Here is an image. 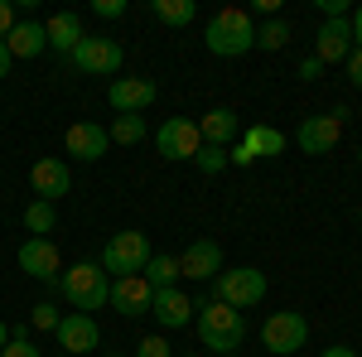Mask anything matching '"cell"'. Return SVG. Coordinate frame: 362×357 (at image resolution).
Instances as JSON below:
<instances>
[{"instance_id":"cell-39","label":"cell","mask_w":362,"mask_h":357,"mask_svg":"<svg viewBox=\"0 0 362 357\" xmlns=\"http://www.w3.org/2000/svg\"><path fill=\"white\" fill-rule=\"evenodd\" d=\"M319 357H358V348H348V343H338V348H324Z\"/></svg>"},{"instance_id":"cell-16","label":"cell","mask_w":362,"mask_h":357,"mask_svg":"<svg viewBox=\"0 0 362 357\" xmlns=\"http://www.w3.org/2000/svg\"><path fill=\"white\" fill-rule=\"evenodd\" d=\"M194 309H198V300H189L179 285H174V290H155V300H150V314H155L160 329H184V324H194Z\"/></svg>"},{"instance_id":"cell-32","label":"cell","mask_w":362,"mask_h":357,"mask_svg":"<svg viewBox=\"0 0 362 357\" xmlns=\"http://www.w3.org/2000/svg\"><path fill=\"white\" fill-rule=\"evenodd\" d=\"M20 25V10H15V0H0V39L10 34V29Z\"/></svg>"},{"instance_id":"cell-23","label":"cell","mask_w":362,"mask_h":357,"mask_svg":"<svg viewBox=\"0 0 362 357\" xmlns=\"http://www.w3.org/2000/svg\"><path fill=\"white\" fill-rule=\"evenodd\" d=\"M150 15L169 29H184V25H194L198 10H194V0H150Z\"/></svg>"},{"instance_id":"cell-12","label":"cell","mask_w":362,"mask_h":357,"mask_svg":"<svg viewBox=\"0 0 362 357\" xmlns=\"http://www.w3.org/2000/svg\"><path fill=\"white\" fill-rule=\"evenodd\" d=\"M58 348L68 357H87L97 343H102V329H97V319L92 314H63V324L54 329Z\"/></svg>"},{"instance_id":"cell-5","label":"cell","mask_w":362,"mask_h":357,"mask_svg":"<svg viewBox=\"0 0 362 357\" xmlns=\"http://www.w3.org/2000/svg\"><path fill=\"white\" fill-rule=\"evenodd\" d=\"M213 290H218V300L232 304V309H251V304L266 300V271H256V266H232V271H218V280H213Z\"/></svg>"},{"instance_id":"cell-26","label":"cell","mask_w":362,"mask_h":357,"mask_svg":"<svg viewBox=\"0 0 362 357\" xmlns=\"http://www.w3.org/2000/svg\"><path fill=\"white\" fill-rule=\"evenodd\" d=\"M54 222H58V213H54V203H44V198H34L25 208V232H34V237L54 232Z\"/></svg>"},{"instance_id":"cell-8","label":"cell","mask_w":362,"mask_h":357,"mask_svg":"<svg viewBox=\"0 0 362 357\" xmlns=\"http://www.w3.org/2000/svg\"><path fill=\"white\" fill-rule=\"evenodd\" d=\"M343 116H348L343 107L324 111V116H305L300 131H295V145H300L305 155H329L338 145V136H343Z\"/></svg>"},{"instance_id":"cell-14","label":"cell","mask_w":362,"mask_h":357,"mask_svg":"<svg viewBox=\"0 0 362 357\" xmlns=\"http://www.w3.org/2000/svg\"><path fill=\"white\" fill-rule=\"evenodd\" d=\"M150 300H155V290L145 275H121V280H112L107 304H116V314H126V319H140V314H150Z\"/></svg>"},{"instance_id":"cell-37","label":"cell","mask_w":362,"mask_h":357,"mask_svg":"<svg viewBox=\"0 0 362 357\" xmlns=\"http://www.w3.org/2000/svg\"><path fill=\"white\" fill-rule=\"evenodd\" d=\"M348 29H353V49H362V5L348 15Z\"/></svg>"},{"instance_id":"cell-25","label":"cell","mask_w":362,"mask_h":357,"mask_svg":"<svg viewBox=\"0 0 362 357\" xmlns=\"http://www.w3.org/2000/svg\"><path fill=\"white\" fill-rule=\"evenodd\" d=\"M285 44H290V25H285L280 15L266 20V25H256V49H261V54H280Z\"/></svg>"},{"instance_id":"cell-46","label":"cell","mask_w":362,"mask_h":357,"mask_svg":"<svg viewBox=\"0 0 362 357\" xmlns=\"http://www.w3.org/2000/svg\"><path fill=\"white\" fill-rule=\"evenodd\" d=\"M107 357H112V353H107Z\"/></svg>"},{"instance_id":"cell-19","label":"cell","mask_w":362,"mask_h":357,"mask_svg":"<svg viewBox=\"0 0 362 357\" xmlns=\"http://www.w3.org/2000/svg\"><path fill=\"white\" fill-rule=\"evenodd\" d=\"M44 34H49V49H54V54H63V58H68V54H73V49L87 39L83 20H78L73 10H58V15H49V20H44Z\"/></svg>"},{"instance_id":"cell-20","label":"cell","mask_w":362,"mask_h":357,"mask_svg":"<svg viewBox=\"0 0 362 357\" xmlns=\"http://www.w3.org/2000/svg\"><path fill=\"white\" fill-rule=\"evenodd\" d=\"M237 131H242V121H237V111H232V107H213L203 121H198L203 145H218V150H227V145L237 140Z\"/></svg>"},{"instance_id":"cell-30","label":"cell","mask_w":362,"mask_h":357,"mask_svg":"<svg viewBox=\"0 0 362 357\" xmlns=\"http://www.w3.org/2000/svg\"><path fill=\"white\" fill-rule=\"evenodd\" d=\"M136 357H174V348H169L165 338H155V333H150V338H140Z\"/></svg>"},{"instance_id":"cell-27","label":"cell","mask_w":362,"mask_h":357,"mask_svg":"<svg viewBox=\"0 0 362 357\" xmlns=\"http://www.w3.org/2000/svg\"><path fill=\"white\" fill-rule=\"evenodd\" d=\"M107 136L116 145H140L145 140V116H116L112 126H107Z\"/></svg>"},{"instance_id":"cell-11","label":"cell","mask_w":362,"mask_h":357,"mask_svg":"<svg viewBox=\"0 0 362 357\" xmlns=\"http://www.w3.org/2000/svg\"><path fill=\"white\" fill-rule=\"evenodd\" d=\"M20 271L34 275V280H44V285H58V275H63V256L49 237H29L25 247H20Z\"/></svg>"},{"instance_id":"cell-38","label":"cell","mask_w":362,"mask_h":357,"mask_svg":"<svg viewBox=\"0 0 362 357\" xmlns=\"http://www.w3.org/2000/svg\"><path fill=\"white\" fill-rule=\"evenodd\" d=\"M10 68H15V58H10V49H5V39H0V78H10Z\"/></svg>"},{"instance_id":"cell-34","label":"cell","mask_w":362,"mask_h":357,"mask_svg":"<svg viewBox=\"0 0 362 357\" xmlns=\"http://www.w3.org/2000/svg\"><path fill=\"white\" fill-rule=\"evenodd\" d=\"M343 63H348V83H353V87H362V49H353V54L343 58Z\"/></svg>"},{"instance_id":"cell-3","label":"cell","mask_w":362,"mask_h":357,"mask_svg":"<svg viewBox=\"0 0 362 357\" xmlns=\"http://www.w3.org/2000/svg\"><path fill=\"white\" fill-rule=\"evenodd\" d=\"M203 44L213 58H242L256 49V25H251L247 10H218L203 25Z\"/></svg>"},{"instance_id":"cell-42","label":"cell","mask_w":362,"mask_h":357,"mask_svg":"<svg viewBox=\"0 0 362 357\" xmlns=\"http://www.w3.org/2000/svg\"><path fill=\"white\" fill-rule=\"evenodd\" d=\"M189 357H203V353H189Z\"/></svg>"},{"instance_id":"cell-45","label":"cell","mask_w":362,"mask_h":357,"mask_svg":"<svg viewBox=\"0 0 362 357\" xmlns=\"http://www.w3.org/2000/svg\"><path fill=\"white\" fill-rule=\"evenodd\" d=\"M358 218H362V213H358Z\"/></svg>"},{"instance_id":"cell-40","label":"cell","mask_w":362,"mask_h":357,"mask_svg":"<svg viewBox=\"0 0 362 357\" xmlns=\"http://www.w3.org/2000/svg\"><path fill=\"white\" fill-rule=\"evenodd\" d=\"M5 343H10V324L0 319V348H5Z\"/></svg>"},{"instance_id":"cell-41","label":"cell","mask_w":362,"mask_h":357,"mask_svg":"<svg viewBox=\"0 0 362 357\" xmlns=\"http://www.w3.org/2000/svg\"><path fill=\"white\" fill-rule=\"evenodd\" d=\"M223 357H237V353H223Z\"/></svg>"},{"instance_id":"cell-2","label":"cell","mask_w":362,"mask_h":357,"mask_svg":"<svg viewBox=\"0 0 362 357\" xmlns=\"http://www.w3.org/2000/svg\"><path fill=\"white\" fill-rule=\"evenodd\" d=\"M242 338H247V314L242 309H232L223 300L198 304V343L203 348H213V353L223 357V353H237Z\"/></svg>"},{"instance_id":"cell-7","label":"cell","mask_w":362,"mask_h":357,"mask_svg":"<svg viewBox=\"0 0 362 357\" xmlns=\"http://www.w3.org/2000/svg\"><path fill=\"white\" fill-rule=\"evenodd\" d=\"M68 58L78 63V73H87V78H116V73H121V63H126V49H121L116 39L87 34V39Z\"/></svg>"},{"instance_id":"cell-33","label":"cell","mask_w":362,"mask_h":357,"mask_svg":"<svg viewBox=\"0 0 362 357\" xmlns=\"http://www.w3.org/2000/svg\"><path fill=\"white\" fill-rule=\"evenodd\" d=\"M92 10H97L102 20H121V15H126V0H97Z\"/></svg>"},{"instance_id":"cell-22","label":"cell","mask_w":362,"mask_h":357,"mask_svg":"<svg viewBox=\"0 0 362 357\" xmlns=\"http://www.w3.org/2000/svg\"><path fill=\"white\" fill-rule=\"evenodd\" d=\"M140 275L150 280V290H174V280H184V275H179V256H169V251H155L150 266Z\"/></svg>"},{"instance_id":"cell-21","label":"cell","mask_w":362,"mask_h":357,"mask_svg":"<svg viewBox=\"0 0 362 357\" xmlns=\"http://www.w3.org/2000/svg\"><path fill=\"white\" fill-rule=\"evenodd\" d=\"M5 49H10V58H39L49 49V34H44L39 20H20V25L5 34Z\"/></svg>"},{"instance_id":"cell-17","label":"cell","mask_w":362,"mask_h":357,"mask_svg":"<svg viewBox=\"0 0 362 357\" xmlns=\"http://www.w3.org/2000/svg\"><path fill=\"white\" fill-rule=\"evenodd\" d=\"M348 54H353V29H348V20H324L319 34H314V58L329 68V63H343Z\"/></svg>"},{"instance_id":"cell-10","label":"cell","mask_w":362,"mask_h":357,"mask_svg":"<svg viewBox=\"0 0 362 357\" xmlns=\"http://www.w3.org/2000/svg\"><path fill=\"white\" fill-rule=\"evenodd\" d=\"M155 97H160V87L150 78H116L107 87V102H112L116 116H140L145 107H155Z\"/></svg>"},{"instance_id":"cell-31","label":"cell","mask_w":362,"mask_h":357,"mask_svg":"<svg viewBox=\"0 0 362 357\" xmlns=\"http://www.w3.org/2000/svg\"><path fill=\"white\" fill-rule=\"evenodd\" d=\"M0 357H39V348H34L29 338H10V343L0 348Z\"/></svg>"},{"instance_id":"cell-4","label":"cell","mask_w":362,"mask_h":357,"mask_svg":"<svg viewBox=\"0 0 362 357\" xmlns=\"http://www.w3.org/2000/svg\"><path fill=\"white\" fill-rule=\"evenodd\" d=\"M150 256L155 251H150V237L145 232H116L112 242L102 247V261L97 266L112 275V280H121V275H140L150 266Z\"/></svg>"},{"instance_id":"cell-35","label":"cell","mask_w":362,"mask_h":357,"mask_svg":"<svg viewBox=\"0 0 362 357\" xmlns=\"http://www.w3.org/2000/svg\"><path fill=\"white\" fill-rule=\"evenodd\" d=\"M319 73H324V63H319V58L309 54L305 63H300V78H305V83H319Z\"/></svg>"},{"instance_id":"cell-43","label":"cell","mask_w":362,"mask_h":357,"mask_svg":"<svg viewBox=\"0 0 362 357\" xmlns=\"http://www.w3.org/2000/svg\"><path fill=\"white\" fill-rule=\"evenodd\" d=\"M58 357H68V353H58Z\"/></svg>"},{"instance_id":"cell-6","label":"cell","mask_w":362,"mask_h":357,"mask_svg":"<svg viewBox=\"0 0 362 357\" xmlns=\"http://www.w3.org/2000/svg\"><path fill=\"white\" fill-rule=\"evenodd\" d=\"M261 343L271 348L276 357H290L309 343V319L300 309H276L266 324H261Z\"/></svg>"},{"instance_id":"cell-15","label":"cell","mask_w":362,"mask_h":357,"mask_svg":"<svg viewBox=\"0 0 362 357\" xmlns=\"http://www.w3.org/2000/svg\"><path fill=\"white\" fill-rule=\"evenodd\" d=\"M63 145H68V155H78L83 165H92V160H102V155L112 150V136H107V126H97V121H78V126H68Z\"/></svg>"},{"instance_id":"cell-28","label":"cell","mask_w":362,"mask_h":357,"mask_svg":"<svg viewBox=\"0 0 362 357\" xmlns=\"http://www.w3.org/2000/svg\"><path fill=\"white\" fill-rule=\"evenodd\" d=\"M29 324L39 333H54L58 324H63V314H58V304H49V300H39L34 309H29Z\"/></svg>"},{"instance_id":"cell-44","label":"cell","mask_w":362,"mask_h":357,"mask_svg":"<svg viewBox=\"0 0 362 357\" xmlns=\"http://www.w3.org/2000/svg\"><path fill=\"white\" fill-rule=\"evenodd\" d=\"M358 155H362V150H358Z\"/></svg>"},{"instance_id":"cell-24","label":"cell","mask_w":362,"mask_h":357,"mask_svg":"<svg viewBox=\"0 0 362 357\" xmlns=\"http://www.w3.org/2000/svg\"><path fill=\"white\" fill-rule=\"evenodd\" d=\"M242 145L261 160V155H280V150H285V136H280L276 126H247V131H242Z\"/></svg>"},{"instance_id":"cell-36","label":"cell","mask_w":362,"mask_h":357,"mask_svg":"<svg viewBox=\"0 0 362 357\" xmlns=\"http://www.w3.org/2000/svg\"><path fill=\"white\" fill-rule=\"evenodd\" d=\"M227 160H232V165H242V169H247V165H256V155H251L247 145H232V150H227Z\"/></svg>"},{"instance_id":"cell-29","label":"cell","mask_w":362,"mask_h":357,"mask_svg":"<svg viewBox=\"0 0 362 357\" xmlns=\"http://www.w3.org/2000/svg\"><path fill=\"white\" fill-rule=\"evenodd\" d=\"M194 165L203 169V174H223L232 160H227V150H218V145H203V150L194 155Z\"/></svg>"},{"instance_id":"cell-1","label":"cell","mask_w":362,"mask_h":357,"mask_svg":"<svg viewBox=\"0 0 362 357\" xmlns=\"http://www.w3.org/2000/svg\"><path fill=\"white\" fill-rule=\"evenodd\" d=\"M54 290L73 304V314H92V309H107V300H112V275L97 261H78V266H68L58 275Z\"/></svg>"},{"instance_id":"cell-18","label":"cell","mask_w":362,"mask_h":357,"mask_svg":"<svg viewBox=\"0 0 362 357\" xmlns=\"http://www.w3.org/2000/svg\"><path fill=\"white\" fill-rule=\"evenodd\" d=\"M29 184H34V193L44 203H54V198H63V193L73 189V169H68V160H39V165L29 169Z\"/></svg>"},{"instance_id":"cell-9","label":"cell","mask_w":362,"mask_h":357,"mask_svg":"<svg viewBox=\"0 0 362 357\" xmlns=\"http://www.w3.org/2000/svg\"><path fill=\"white\" fill-rule=\"evenodd\" d=\"M155 145H160V155H165V160H194L198 150H203L198 121H189V116H169L165 126L155 131Z\"/></svg>"},{"instance_id":"cell-13","label":"cell","mask_w":362,"mask_h":357,"mask_svg":"<svg viewBox=\"0 0 362 357\" xmlns=\"http://www.w3.org/2000/svg\"><path fill=\"white\" fill-rule=\"evenodd\" d=\"M218 271H223V247L213 237L189 242V251L179 256V275L184 280H218Z\"/></svg>"}]
</instances>
